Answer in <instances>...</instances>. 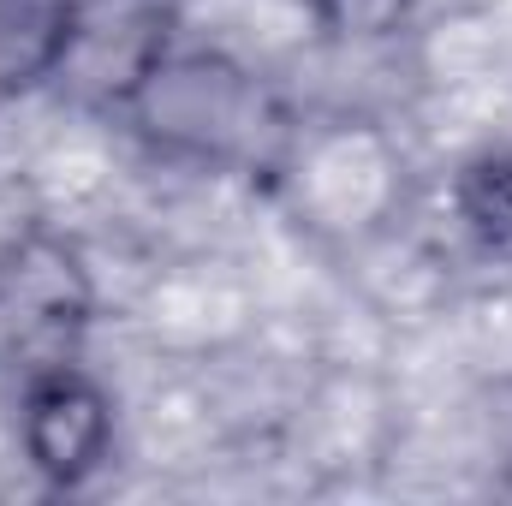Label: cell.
<instances>
[{"label":"cell","mask_w":512,"mask_h":506,"mask_svg":"<svg viewBox=\"0 0 512 506\" xmlns=\"http://www.w3.org/2000/svg\"><path fill=\"white\" fill-rule=\"evenodd\" d=\"M173 6L167 0H66L60 24L48 30L42 72L90 108L120 114L137 78L173 48Z\"/></svg>","instance_id":"obj_3"},{"label":"cell","mask_w":512,"mask_h":506,"mask_svg":"<svg viewBox=\"0 0 512 506\" xmlns=\"http://www.w3.org/2000/svg\"><path fill=\"white\" fill-rule=\"evenodd\" d=\"M114 447L120 405L96 370H84L78 358H54L18 376V459L42 489H90L114 465Z\"/></svg>","instance_id":"obj_2"},{"label":"cell","mask_w":512,"mask_h":506,"mask_svg":"<svg viewBox=\"0 0 512 506\" xmlns=\"http://www.w3.org/2000/svg\"><path fill=\"white\" fill-rule=\"evenodd\" d=\"M453 215L483 251H512V143H489L459 161Z\"/></svg>","instance_id":"obj_5"},{"label":"cell","mask_w":512,"mask_h":506,"mask_svg":"<svg viewBox=\"0 0 512 506\" xmlns=\"http://www.w3.org/2000/svg\"><path fill=\"white\" fill-rule=\"evenodd\" d=\"M423 0H310V24L334 48H387L417 24Z\"/></svg>","instance_id":"obj_6"},{"label":"cell","mask_w":512,"mask_h":506,"mask_svg":"<svg viewBox=\"0 0 512 506\" xmlns=\"http://www.w3.org/2000/svg\"><path fill=\"white\" fill-rule=\"evenodd\" d=\"M120 126L161 161L191 173H268L286 155V102L227 48L173 42L120 102Z\"/></svg>","instance_id":"obj_1"},{"label":"cell","mask_w":512,"mask_h":506,"mask_svg":"<svg viewBox=\"0 0 512 506\" xmlns=\"http://www.w3.org/2000/svg\"><path fill=\"white\" fill-rule=\"evenodd\" d=\"M90 322V274L54 233H24L0 251V352H18V376L72 358Z\"/></svg>","instance_id":"obj_4"}]
</instances>
